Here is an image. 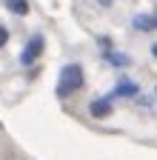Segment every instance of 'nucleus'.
<instances>
[{
  "label": "nucleus",
  "mask_w": 157,
  "mask_h": 160,
  "mask_svg": "<svg viewBox=\"0 0 157 160\" xmlns=\"http://www.w3.org/2000/svg\"><path fill=\"white\" fill-rule=\"evenodd\" d=\"M77 89H83V69L77 63H69L60 72V80H57V94L66 97V94H74Z\"/></svg>",
  "instance_id": "f257e3e1"
},
{
  "label": "nucleus",
  "mask_w": 157,
  "mask_h": 160,
  "mask_svg": "<svg viewBox=\"0 0 157 160\" xmlns=\"http://www.w3.org/2000/svg\"><path fill=\"white\" fill-rule=\"evenodd\" d=\"M40 54H43V37H32L29 46H26L23 54H20V63H23V66H32Z\"/></svg>",
  "instance_id": "f03ea898"
},
{
  "label": "nucleus",
  "mask_w": 157,
  "mask_h": 160,
  "mask_svg": "<svg viewBox=\"0 0 157 160\" xmlns=\"http://www.w3.org/2000/svg\"><path fill=\"white\" fill-rule=\"evenodd\" d=\"M89 112H91V117H106V114L111 112V97H100V100H94V103L89 106Z\"/></svg>",
  "instance_id": "7ed1b4c3"
},
{
  "label": "nucleus",
  "mask_w": 157,
  "mask_h": 160,
  "mask_svg": "<svg viewBox=\"0 0 157 160\" xmlns=\"http://www.w3.org/2000/svg\"><path fill=\"white\" fill-rule=\"evenodd\" d=\"M3 3L12 14H26L29 12V0H3Z\"/></svg>",
  "instance_id": "20e7f679"
},
{
  "label": "nucleus",
  "mask_w": 157,
  "mask_h": 160,
  "mask_svg": "<svg viewBox=\"0 0 157 160\" xmlns=\"http://www.w3.org/2000/svg\"><path fill=\"white\" fill-rule=\"evenodd\" d=\"M117 94H120V97H134L137 86L131 83V80H120V83H117Z\"/></svg>",
  "instance_id": "39448f33"
},
{
  "label": "nucleus",
  "mask_w": 157,
  "mask_h": 160,
  "mask_svg": "<svg viewBox=\"0 0 157 160\" xmlns=\"http://www.w3.org/2000/svg\"><path fill=\"white\" fill-rule=\"evenodd\" d=\"M137 26H140V29H151V26H154V20H149V17L140 14V17H137Z\"/></svg>",
  "instance_id": "423d86ee"
},
{
  "label": "nucleus",
  "mask_w": 157,
  "mask_h": 160,
  "mask_svg": "<svg viewBox=\"0 0 157 160\" xmlns=\"http://www.w3.org/2000/svg\"><path fill=\"white\" fill-rule=\"evenodd\" d=\"M6 40H9V32H6L3 26H0V49H3V46H6Z\"/></svg>",
  "instance_id": "0eeeda50"
},
{
  "label": "nucleus",
  "mask_w": 157,
  "mask_h": 160,
  "mask_svg": "<svg viewBox=\"0 0 157 160\" xmlns=\"http://www.w3.org/2000/svg\"><path fill=\"white\" fill-rule=\"evenodd\" d=\"M151 54H154V57H157V43H154V46H151Z\"/></svg>",
  "instance_id": "6e6552de"
},
{
  "label": "nucleus",
  "mask_w": 157,
  "mask_h": 160,
  "mask_svg": "<svg viewBox=\"0 0 157 160\" xmlns=\"http://www.w3.org/2000/svg\"><path fill=\"white\" fill-rule=\"evenodd\" d=\"M100 3H103V6H109V3H111V0H100Z\"/></svg>",
  "instance_id": "1a4fd4ad"
},
{
  "label": "nucleus",
  "mask_w": 157,
  "mask_h": 160,
  "mask_svg": "<svg viewBox=\"0 0 157 160\" xmlns=\"http://www.w3.org/2000/svg\"><path fill=\"white\" fill-rule=\"evenodd\" d=\"M154 26H157V14H154Z\"/></svg>",
  "instance_id": "9d476101"
}]
</instances>
